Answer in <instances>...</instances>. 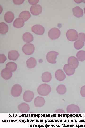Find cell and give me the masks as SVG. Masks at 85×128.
I'll use <instances>...</instances> for the list:
<instances>
[{
	"instance_id": "obj_1",
	"label": "cell",
	"mask_w": 85,
	"mask_h": 128,
	"mask_svg": "<svg viewBox=\"0 0 85 128\" xmlns=\"http://www.w3.org/2000/svg\"><path fill=\"white\" fill-rule=\"evenodd\" d=\"M51 89L50 87L47 84H43L40 85L37 89L38 93L40 94H47L51 91Z\"/></svg>"
},
{
	"instance_id": "obj_2",
	"label": "cell",
	"mask_w": 85,
	"mask_h": 128,
	"mask_svg": "<svg viewBox=\"0 0 85 128\" xmlns=\"http://www.w3.org/2000/svg\"><path fill=\"white\" fill-rule=\"evenodd\" d=\"M34 45L30 43L24 44L22 47V50L25 54L30 55L32 54L34 51Z\"/></svg>"
},
{
	"instance_id": "obj_3",
	"label": "cell",
	"mask_w": 85,
	"mask_h": 128,
	"mask_svg": "<svg viewBox=\"0 0 85 128\" xmlns=\"http://www.w3.org/2000/svg\"><path fill=\"white\" fill-rule=\"evenodd\" d=\"M66 35L68 40L71 41H76L77 39L78 34L76 30L70 29L67 31Z\"/></svg>"
},
{
	"instance_id": "obj_4",
	"label": "cell",
	"mask_w": 85,
	"mask_h": 128,
	"mask_svg": "<svg viewBox=\"0 0 85 128\" xmlns=\"http://www.w3.org/2000/svg\"><path fill=\"white\" fill-rule=\"evenodd\" d=\"M61 34L60 30L57 28H51L48 32L49 37L52 40L58 38Z\"/></svg>"
},
{
	"instance_id": "obj_5",
	"label": "cell",
	"mask_w": 85,
	"mask_h": 128,
	"mask_svg": "<svg viewBox=\"0 0 85 128\" xmlns=\"http://www.w3.org/2000/svg\"><path fill=\"white\" fill-rule=\"evenodd\" d=\"M59 53L54 51H50L47 54L46 58L47 61L49 63L55 64L56 63V60Z\"/></svg>"
},
{
	"instance_id": "obj_6",
	"label": "cell",
	"mask_w": 85,
	"mask_h": 128,
	"mask_svg": "<svg viewBox=\"0 0 85 128\" xmlns=\"http://www.w3.org/2000/svg\"><path fill=\"white\" fill-rule=\"evenodd\" d=\"M31 30L35 34L42 35L43 34L44 32L45 29L44 27L42 25L36 24L32 27Z\"/></svg>"
},
{
	"instance_id": "obj_7",
	"label": "cell",
	"mask_w": 85,
	"mask_h": 128,
	"mask_svg": "<svg viewBox=\"0 0 85 128\" xmlns=\"http://www.w3.org/2000/svg\"><path fill=\"white\" fill-rule=\"evenodd\" d=\"M42 7L39 4L32 5L31 7L30 10L31 14L34 15L39 14L42 11Z\"/></svg>"
},
{
	"instance_id": "obj_8",
	"label": "cell",
	"mask_w": 85,
	"mask_h": 128,
	"mask_svg": "<svg viewBox=\"0 0 85 128\" xmlns=\"http://www.w3.org/2000/svg\"><path fill=\"white\" fill-rule=\"evenodd\" d=\"M68 63L70 67L75 69L78 66V60L74 56H71L68 59Z\"/></svg>"
},
{
	"instance_id": "obj_9",
	"label": "cell",
	"mask_w": 85,
	"mask_h": 128,
	"mask_svg": "<svg viewBox=\"0 0 85 128\" xmlns=\"http://www.w3.org/2000/svg\"><path fill=\"white\" fill-rule=\"evenodd\" d=\"M1 74L2 78L5 79H10L12 76V72L6 68L2 70Z\"/></svg>"
},
{
	"instance_id": "obj_10",
	"label": "cell",
	"mask_w": 85,
	"mask_h": 128,
	"mask_svg": "<svg viewBox=\"0 0 85 128\" xmlns=\"http://www.w3.org/2000/svg\"><path fill=\"white\" fill-rule=\"evenodd\" d=\"M72 10L73 15L75 16L80 18L83 16V10L79 6H76L73 8Z\"/></svg>"
},
{
	"instance_id": "obj_11",
	"label": "cell",
	"mask_w": 85,
	"mask_h": 128,
	"mask_svg": "<svg viewBox=\"0 0 85 128\" xmlns=\"http://www.w3.org/2000/svg\"><path fill=\"white\" fill-rule=\"evenodd\" d=\"M19 56L18 52L15 50H12L9 51L8 54L9 59L11 60L15 61L17 59Z\"/></svg>"
},
{
	"instance_id": "obj_12",
	"label": "cell",
	"mask_w": 85,
	"mask_h": 128,
	"mask_svg": "<svg viewBox=\"0 0 85 128\" xmlns=\"http://www.w3.org/2000/svg\"><path fill=\"white\" fill-rule=\"evenodd\" d=\"M14 18V16L13 13L11 11H8L5 14L4 16V19L5 21L7 23L11 22Z\"/></svg>"
},
{
	"instance_id": "obj_13",
	"label": "cell",
	"mask_w": 85,
	"mask_h": 128,
	"mask_svg": "<svg viewBox=\"0 0 85 128\" xmlns=\"http://www.w3.org/2000/svg\"><path fill=\"white\" fill-rule=\"evenodd\" d=\"M22 91L21 86L18 84L14 85L12 87L11 90V93L12 94L20 95Z\"/></svg>"
},
{
	"instance_id": "obj_14",
	"label": "cell",
	"mask_w": 85,
	"mask_h": 128,
	"mask_svg": "<svg viewBox=\"0 0 85 128\" xmlns=\"http://www.w3.org/2000/svg\"><path fill=\"white\" fill-rule=\"evenodd\" d=\"M55 77L58 80L61 81L65 79L66 76L63 71L61 69L57 70L55 73Z\"/></svg>"
},
{
	"instance_id": "obj_15",
	"label": "cell",
	"mask_w": 85,
	"mask_h": 128,
	"mask_svg": "<svg viewBox=\"0 0 85 128\" xmlns=\"http://www.w3.org/2000/svg\"><path fill=\"white\" fill-rule=\"evenodd\" d=\"M24 24V20L21 18H18L15 20L13 23V25L15 27L19 28L23 27Z\"/></svg>"
},
{
	"instance_id": "obj_16",
	"label": "cell",
	"mask_w": 85,
	"mask_h": 128,
	"mask_svg": "<svg viewBox=\"0 0 85 128\" xmlns=\"http://www.w3.org/2000/svg\"><path fill=\"white\" fill-rule=\"evenodd\" d=\"M22 39L25 42L28 43L31 42L33 40V37L32 35L29 32H25L23 34Z\"/></svg>"
},
{
	"instance_id": "obj_17",
	"label": "cell",
	"mask_w": 85,
	"mask_h": 128,
	"mask_svg": "<svg viewBox=\"0 0 85 128\" xmlns=\"http://www.w3.org/2000/svg\"><path fill=\"white\" fill-rule=\"evenodd\" d=\"M37 62L36 59L33 57H31L26 62L27 67L29 68H33L36 65Z\"/></svg>"
},
{
	"instance_id": "obj_18",
	"label": "cell",
	"mask_w": 85,
	"mask_h": 128,
	"mask_svg": "<svg viewBox=\"0 0 85 128\" xmlns=\"http://www.w3.org/2000/svg\"><path fill=\"white\" fill-rule=\"evenodd\" d=\"M63 69L67 75H73L75 72V69L71 67L68 64H65L64 65Z\"/></svg>"
},
{
	"instance_id": "obj_19",
	"label": "cell",
	"mask_w": 85,
	"mask_h": 128,
	"mask_svg": "<svg viewBox=\"0 0 85 128\" xmlns=\"http://www.w3.org/2000/svg\"><path fill=\"white\" fill-rule=\"evenodd\" d=\"M31 14L28 11H23L21 12L19 16V18L22 19L24 21H27L30 17Z\"/></svg>"
},
{
	"instance_id": "obj_20",
	"label": "cell",
	"mask_w": 85,
	"mask_h": 128,
	"mask_svg": "<svg viewBox=\"0 0 85 128\" xmlns=\"http://www.w3.org/2000/svg\"><path fill=\"white\" fill-rule=\"evenodd\" d=\"M52 78L51 73L49 72H46L44 73L42 76V79L44 82H48L50 81Z\"/></svg>"
},
{
	"instance_id": "obj_21",
	"label": "cell",
	"mask_w": 85,
	"mask_h": 128,
	"mask_svg": "<svg viewBox=\"0 0 85 128\" xmlns=\"http://www.w3.org/2000/svg\"><path fill=\"white\" fill-rule=\"evenodd\" d=\"M8 25L4 22L0 23V33L2 34H5L8 31Z\"/></svg>"
},
{
	"instance_id": "obj_22",
	"label": "cell",
	"mask_w": 85,
	"mask_h": 128,
	"mask_svg": "<svg viewBox=\"0 0 85 128\" xmlns=\"http://www.w3.org/2000/svg\"><path fill=\"white\" fill-rule=\"evenodd\" d=\"M6 68L8 69L12 72L15 71L17 68V65L13 62H9L6 64Z\"/></svg>"
},
{
	"instance_id": "obj_23",
	"label": "cell",
	"mask_w": 85,
	"mask_h": 128,
	"mask_svg": "<svg viewBox=\"0 0 85 128\" xmlns=\"http://www.w3.org/2000/svg\"><path fill=\"white\" fill-rule=\"evenodd\" d=\"M76 56L78 60L80 61H83L85 60V51L80 50L76 54Z\"/></svg>"
},
{
	"instance_id": "obj_24",
	"label": "cell",
	"mask_w": 85,
	"mask_h": 128,
	"mask_svg": "<svg viewBox=\"0 0 85 128\" xmlns=\"http://www.w3.org/2000/svg\"><path fill=\"white\" fill-rule=\"evenodd\" d=\"M84 42L81 40L77 39L74 44V48L77 50L80 49L84 46Z\"/></svg>"
},
{
	"instance_id": "obj_25",
	"label": "cell",
	"mask_w": 85,
	"mask_h": 128,
	"mask_svg": "<svg viewBox=\"0 0 85 128\" xmlns=\"http://www.w3.org/2000/svg\"><path fill=\"white\" fill-rule=\"evenodd\" d=\"M56 90L58 93L63 94L66 91V88L64 85H60L58 86Z\"/></svg>"
},
{
	"instance_id": "obj_26",
	"label": "cell",
	"mask_w": 85,
	"mask_h": 128,
	"mask_svg": "<svg viewBox=\"0 0 85 128\" xmlns=\"http://www.w3.org/2000/svg\"><path fill=\"white\" fill-rule=\"evenodd\" d=\"M77 39L84 42L85 41V34L83 33H80L78 34Z\"/></svg>"
},
{
	"instance_id": "obj_27",
	"label": "cell",
	"mask_w": 85,
	"mask_h": 128,
	"mask_svg": "<svg viewBox=\"0 0 85 128\" xmlns=\"http://www.w3.org/2000/svg\"><path fill=\"white\" fill-rule=\"evenodd\" d=\"M6 57L3 54L0 55V63H3L6 60Z\"/></svg>"
},
{
	"instance_id": "obj_28",
	"label": "cell",
	"mask_w": 85,
	"mask_h": 128,
	"mask_svg": "<svg viewBox=\"0 0 85 128\" xmlns=\"http://www.w3.org/2000/svg\"><path fill=\"white\" fill-rule=\"evenodd\" d=\"M80 93L82 96L85 97V85L83 86L81 88Z\"/></svg>"
},
{
	"instance_id": "obj_29",
	"label": "cell",
	"mask_w": 85,
	"mask_h": 128,
	"mask_svg": "<svg viewBox=\"0 0 85 128\" xmlns=\"http://www.w3.org/2000/svg\"><path fill=\"white\" fill-rule=\"evenodd\" d=\"M13 1L14 3L16 4H22L24 1V0H13Z\"/></svg>"
},
{
	"instance_id": "obj_30",
	"label": "cell",
	"mask_w": 85,
	"mask_h": 128,
	"mask_svg": "<svg viewBox=\"0 0 85 128\" xmlns=\"http://www.w3.org/2000/svg\"><path fill=\"white\" fill-rule=\"evenodd\" d=\"M28 2L29 3L32 5L36 4L39 1L38 0H29Z\"/></svg>"
},
{
	"instance_id": "obj_31",
	"label": "cell",
	"mask_w": 85,
	"mask_h": 128,
	"mask_svg": "<svg viewBox=\"0 0 85 128\" xmlns=\"http://www.w3.org/2000/svg\"><path fill=\"white\" fill-rule=\"evenodd\" d=\"M74 1L77 3H80L82 2L83 0H75Z\"/></svg>"
},
{
	"instance_id": "obj_32",
	"label": "cell",
	"mask_w": 85,
	"mask_h": 128,
	"mask_svg": "<svg viewBox=\"0 0 85 128\" xmlns=\"http://www.w3.org/2000/svg\"><path fill=\"white\" fill-rule=\"evenodd\" d=\"M84 10L85 14V7L84 8Z\"/></svg>"
},
{
	"instance_id": "obj_33",
	"label": "cell",
	"mask_w": 85,
	"mask_h": 128,
	"mask_svg": "<svg viewBox=\"0 0 85 128\" xmlns=\"http://www.w3.org/2000/svg\"><path fill=\"white\" fill-rule=\"evenodd\" d=\"M82 2H83L84 3H85V0H83Z\"/></svg>"
},
{
	"instance_id": "obj_34",
	"label": "cell",
	"mask_w": 85,
	"mask_h": 128,
	"mask_svg": "<svg viewBox=\"0 0 85 128\" xmlns=\"http://www.w3.org/2000/svg\"></svg>"
}]
</instances>
